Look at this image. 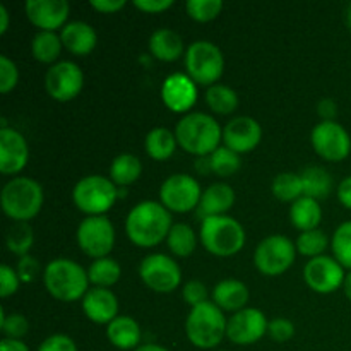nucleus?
<instances>
[{"mask_svg":"<svg viewBox=\"0 0 351 351\" xmlns=\"http://www.w3.org/2000/svg\"><path fill=\"white\" fill-rule=\"evenodd\" d=\"M267 335H269L271 339H274L276 343H285L288 339L293 338L295 335V326L293 322L288 321L285 317L273 319L267 326Z\"/></svg>","mask_w":351,"mask_h":351,"instance_id":"37998d69","label":"nucleus"},{"mask_svg":"<svg viewBox=\"0 0 351 351\" xmlns=\"http://www.w3.org/2000/svg\"><path fill=\"white\" fill-rule=\"evenodd\" d=\"M134 351H168V350L163 348V346H160V345H153V343H149V345L137 346Z\"/></svg>","mask_w":351,"mask_h":351,"instance_id":"4d7b16f0","label":"nucleus"},{"mask_svg":"<svg viewBox=\"0 0 351 351\" xmlns=\"http://www.w3.org/2000/svg\"><path fill=\"white\" fill-rule=\"evenodd\" d=\"M82 311L89 321L96 324H106L119 317V300L108 288H91L82 297Z\"/></svg>","mask_w":351,"mask_h":351,"instance_id":"412c9836","label":"nucleus"},{"mask_svg":"<svg viewBox=\"0 0 351 351\" xmlns=\"http://www.w3.org/2000/svg\"><path fill=\"white\" fill-rule=\"evenodd\" d=\"M29 160V149L24 136L10 127L0 129V171L12 175L23 170Z\"/></svg>","mask_w":351,"mask_h":351,"instance_id":"6ab92c4d","label":"nucleus"},{"mask_svg":"<svg viewBox=\"0 0 351 351\" xmlns=\"http://www.w3.org/2000/svg\"><path fill=\"white\" fill-rule=\"evenodd\" d=\"M206 101L215 113L228 115L239 106V95L225 84H213L206 91Z\"/></svg>","mask_w":351,"mask_h":351,"instance_id":"473e14b6","label":"nucleus"},{"mask_svg":"<svg viewBox=\"0 0 351 351\" xmlns=\"http://www.w3.org/2000/svg\"><path fill=\"white\" fill-rule=\"evenodd\" d=\"M40 271H41V266L40 263H38L36 257L27 254V256H23L19 259L16 273L17 276H19L21 283H33V281L40 276Z\"/></svg>","mask_w":351,"mask_h":351,"instance_id":"c03bdc74","label":"nucleus"},{"mask_svg":"<svg viewBox=\"0 0 351 351\" xmlns=\"http://www.w3.org/2000/svg\"><path fill=\"white\" fill-rule=\"evenodd\" d=\"M0 328L2 332L10 339H21L29 331V322L23 314H9L5 315L3 308L0 311Z\"/></svg>","mask_w":351,"mask_h":351,"instance_id":"a19ab883","label":"nucleus"},{"mask_svg":"<svg viewBox=\"0 0 351 351\" xmlns=\"http://www.w3.org/2000/svg\"><path fill=\"white\" fill-rule=\"evenodd\" d=\"M106 338L119 350H136L141 341V326L129 315H119L106 326Z\"/></svg>","mask_w":351,"mask_h":351,"instance_id":"b1692460","label":"nucleus"},{"mask_svg":"<svg viewBox=\"0 0 351 351\" xmlns=\"http://www.w3.org/2000/svg\"><path fill=\"white\" fill-rule=\"evenodd\" d=\"M9 27V10L3 3H0V34H3Z\"/></svg>","mask_w":351,"mask_h":351,"instance_id":"6e6d98bb","label":"nucleus"},{"mask_svg":"<svg viewBox=\"0 0 351 351\" xmlns=\"http://www.w3.org/2000/svg\"><path fill=\"white\" fill-rule=\"evenodd\" d=\"M24 10L31 23L40 31H55L64 27L69 17V3L65 0H27Z\"/></svg>","mask_w":351,"mask_h":351,"instance_id":"a211bd4d","label":"nucleus"},{"mask_svg":"<svg viewBox=\"0 0 351 351\" xmlns=\"http://www.w3.org/2000/svg\"><path fill=\"white\" fill-rule=\"evenodd\" d=\"M343 290H345V295L351 300V271L345 276V281H343Z\"/></svg>","mask_w":351,"mask_h":351,"instance_id":"13d9d810","label":"nucleus"},{"mask_svg":"<svg viewBox=\"0 0 351 351\" xmlns=\"http://www.w3.org/2000/svg\"><path fill=\"white\" fill-rule=\"evenodd\" d=\"M134 7L144 10V12H163L173 5V0H134Z\"/></svg>","mask_w":351,"mask_h":351,"instance_id":"09e8293b","label":"nucleus"},{"mask_svg":"<svg viewBox=\"0 0 351 351\" xmlns=\"http://www.w3.org/2000/svg\"><path fill=\"white\" fill-rule=\"evenodd\" d=\"M328 235L322 230H308V232H302L300 237L297 239V250L302 256L307 257H319L322 256L326 249H328Z\"/></svg>","mask_w":351,"mask_h":351,"instance_id":"58836bf2","label":"nucleus"},{"mask_svg":"<svg viewBox=\"0 0 351 351\" xmlns=\"http://www.w3.org/2000/svg\"><path fill=\"white\" fill-rule=\"evenodd\" d=\"M19 81L17 65L7 55H0V93H9Z\"/></svg>","mask_w":351,"mask_h":351,"instance_id":"79ce46f5","label":"nucleus"},{"mask_svg":"<svg viewBox=\"0 0 351 351\" xmlns=\"http://www.w3.org/2000/svg\"><path fill=\"white\" fill-rule=\"evenodd\" d=\"M199 235L206 250L219 257H230L240 252L245 243L243 226L226 215L202 218Z\"/></svg>","mask_w":351,"mask_h":351,"instance_id":"423d86ee","label":"nucleus"},{"mask_svg":"<svg viewBox=\"0 0 351 351\" xmlns=\"http://www.w3.org/2000/svg\"><path fill=\"white\" fill-rule=\"evenodd\" d=\"M209 158H211L213 173L219 175V177H230V175L237 173L242 167L240 154L228 149L226 146H219Z\"/></svg>","mask_w":351,"mask_h":351,"instance_id":"4c0bfd02","label":"nucleus"},{"mask_svg":"<svg viewBox=\"0 0 351 351\" xmlns=\"http://www.w3.org/2000/svg\"><path fill=\"white\" fill-rule=\"evenodd\" d=\"M139 276L147 288L158 293H171L182 281V271L171 257L151 254L139 264Z\"/></svg>","mask_w":351,"mask_h":351,"instance_id":"9b49d317","label":"nucleus"},{"mask_svg":"<svg viewBox=\"0 0 351 351\" xmlns=\"http://www.w3.org/2000/svg\"><path fill=\"white\" fill-rule=\"evenodd\" d=\"M221 9V0H187V3H185V10H187L189 16L199 23H206V21L218 17Z\"/></svg>","mask_w":351,"mask_h":351,"instance_id":"ea45409f","label":"nucleus"},{"mask_svg":"<svg viewBox=\"0 0 351 351\" xmlns=\"http://www.w3.org/2000/svg\"><path fill=\"white\" fill-rule=\"evenodd\" d=\"M267 322L264 312L259 308L247 307L235 312L226 324V336L235 345H254L264 335H267Z\"/></svg>","mask_w":351,"mask_h":351,"instance_id":"2eb2a0df","label":"nucleus"},{"mask_svg":"<svg viewBox=\"0 0 351 351\" xmlns=\"http://www.w3.org/2000/svg\"><path fill=\"white\" fill-rule=\"evenodd\" d=\"M297 256V245H293L288 237L271 235L266 237L254 252V264L264 276H280L291 264Z\"/></svg>","mask_w":351,"mask_h":351,"instance_id":"1a4fd4ad","label":"nucleus"},{"mask_svg":"<svg viewBox=\"0 0 351 351\" xmlns=\"http://www.w3.org/2000/svg\"><path fill=\"white\" fill-rule=\"evenodd\" d=\"M311 143L315 153L328 161H341L348 158L351 151V137L343 125L336 120L324 122L312 129Z\"/></svg>","mask_w":351,"mask_h":351,"instance_id":"ddd939ff","label":"nucleus"},{"mask_svg":"<svg viewBox=\"0 0 351 351\" xmlns=\"http://www.w3.org/2000/svg\"><path fill=\"white\" fill-rule=\"evenodd\" d=\"M62 50V40L55 31H38L31 41V51L38 62L51 64L58 58Z\"/></svg>","mask_w":351,"mask_h":351,"instance_id":"7c9ffc66","label":"nucleus"},{"mask_svg":"<svg viewBox=\"0 0 351 351\" xmlns=\"http://www.w3.org/2000/svg\"><path fill=\"white\" fill-rule=\"evenodd\" d=\"M317 113L322 117L324 122H332L338 115V105L332 98H324L319 101L317 105Z\"/></svg>","mask_w":351,"mask_h":351,"instance_id":"8fccbe9b","label":"nucleus"},{"mask_svg":"<svg viewBox=\"0 0 351 351\" xmlns=\"http://www.w3.org/2000/svg\"><path fill=\"white\" fill-rule=\"evenodd\" d=\"M3 213L14 221L34 218L43 206V189L29 177H17L7 182L0 194Z\"/></svg>","mask_w":351,"mask_h":351,"instance_id":"39448f33","label":"nucleus"},{"mask_svg":"<svg viewBox=\"0 0 351 351\" xmlns=\"http://www.w3.org/2000/svg\"><path fill=\"white\" fill-rule=\"evenodd\" d=\"M228 321L223 315V311L215 302L192 307L185 321V335L189 341L201 350H211L221 343L226 336Z\"/></svg>","mask_w":351,"mask_h":351,"instance_id":"20e7f679","label":"nucleus"},{"mask_svg":"<svg viewBox=\"0 0 351 351\" xmlns=\"http://www.w3.org/2000/svg\"><path fill=\"white\" fill-rule=\"evenodd\" d=\"M235 204V191L228 184H213L202 192L199 209L204 218L208 216H221Z\"/></svg>","mask_w":351,"mask_h":351,"instance_id":"393cba45","label":"nucleus"},{"mask_svg":"<svg viewBox=\"0 0 351 351\" xmlns=\"http://www.w3.org/2000/svg\"><path fill=\"white\" fill-rule=\"evenodd\" d=\"M338 199L345 208L351 209V175L343 178L341 184L338 185Z\"/></svg>","mask_w":351,"mask_h":351,"instance_id":"603ef678","label":"nucleus"},{"mask_svg":"<svg viewBox=\"0 0 351 351\" xmlns=\"http://www.w3.org/2000/svg\"><path fill=\"white\" fill-rule=\"evenodd\" d=\"M187 75L197 84H216L225 69V58L221 50L208 40H197L187 48L185 53Z\"/></svg>","mask_w":351,"mask_h":351,"instance_id":"6e6552de","label":"nucleus"},{"mask_svg":"<svg viewBox=\"0 0 351 351\" xmlns=\"http://www.w3.org/2000/svg\"><path fill=\"white\" fill-rule=\"evenodd\" d=\"M75 239L86 256L101 259L108 257L115 245V228L106 216H88L79 223Z\"/></svg>","mask_w":351,"mask_h":351,"instance_id":"9d476101","label":"nucleus"},{"mask_svg":"<svg viewBox=\"0 0 351 351\" xmlns=\"http://www.w3.org/2000/svg\"><path fill=\"white\" fill-rule=\"evenodd\" d=\"M304 184V195L315 199L328 197L332 189V177L328 170L321 167H307L300 173Z\"/></svg>","mask_w":351,"mask_h":351,"instance_id":"c85d7f7f","label":"nucleus"},{"mask_svg":"<svg viewBox=\"0 0 351 351\" xmlns=\"http://www.w3.org/2000/svg\"><path fill=\"white\" fill-rule=\"evenodd\" d=\"M149 50L158 60H177L184 53V41L177 31L170 27H160L149 36Z\"/></svg>","mask_w":351,"mask_h":351,"instance_id":"a878e982","label":"nucleus"},{"mask_svg":"<svg viewBox=\"0 0 351 351\" xmlns=\"http://www.w3.org/2000/svg\"><path fill=\"white\" fill-rule=\"evenodd\" d=\"M84 75L77 64L62 60L51 65L45 75V88L48 95L57 101H71L81 93Z\"/></svg>","mask_w":351,"mask_h":351,"instance_id":"4468645a","label":"nucleus"},{"mask_svg":"<svg viewBox=\"0 0 351 351\" xmlns=\"http://www.w3.org/2000/svg\"><path fill=\"white\" fill-rule=\"evenodd\" d=\"M161 98L171 112H187L197 99V86L187 74L175 72L165 79Z\"/></svg>","mask_w":351,"mask_h":351,"instance_id":"aec40b11","label":"nucleus"},{"mask_svg":"<svg viewBox=\"0 0 351 351\" xmlns=\"http://www.w3.org/2000/svg\"><path fill=\"white\" fill-rule=\"evenodd\" d=\"M346 23H348V27L351 29V3L348 5V9H346Z\"/></svg>","mask_w":351,"mask_h":351,"instance_id":"bf43d9fd","label":"nucleus"},{"mask_svg":"<svg viewBox=\"0 0 351 351\" xmlns=\"http://www.w3.org/2000/svg\"><path fill=\"white\" fill-rule=\"evenodd\" d=\"M0 351H29V348L21 339L3 338L0 341Z\"/></svg>","mask_w":351,"mask_h":351,"instance_id":"864d4df0","label":"nucleus"},{"mask_svg":"<svg viewBox=\"0 0 351 351\" xmlns=\"http://www.w3.org/2000/svg\"><path fill=\"white\" fill-rule=\"evenodd\" d=\"M38 351H77L74 339L65 335H53L48 336L40 345Z\"/></svg>","mask_w":351,"mask_h":351,"instance_id":"de8ad7c7","label":"nucleus"},{"mask_svg":"<svg viewBox=\"0 0 351 351\" xmlns=\"http://www.w3.org/2000/svg\"><path fill=\"white\" fill-rule=\"evenodd\" d=\"M120 274H122V267L112 257L95 259L88 269L89 281L99 288H108L115 285L120 280Z\"/></svg>","mask_w":351,"mask_h":351,"instance_id":"2f4dec72","label":"nucleus"},{"mask_svg":"<svg viewBox=\"0 0 351 351\" xmlns=\"http://www.w3.org/2000/svg\"><path fill=\"white\" fill-rule=\"evenodd\" d=\"M290 219L295 228H298L300 232L315 230L322 219V209L315 199L302 195L291 204Z\"/></svg>","mask_w":351,"mask_h":351,"instance_id":"bb28decb","label":"nucleus"},{"mask_svg":"<svg viewBox=\"0 0 351 351\" xmlns=\"http://www.w3.org/2000/svg\"><path fill=\"white\" fill-rule=\"evenodd\" d=\"M144 147H146V153L149 154L153 160H168V158L175 153L177 137H175V134H171L170 130L165 129V127H156V129L147 132L146 141H144Z\"/></svg>","mask_w":351,"mask_h":351,"instance_id":"c756f323","label":"nucleus"},{"mask_svg":"<svg viewBox=\"0 0 351 351\" xmlns=\"http://www.w3.org/2000/svg\"><path fill=\"white\" fill-rule=\"evenodd\" d=\"M263 139L261 123L252 117H235L223 129V141L228 149L243 154L257 147Z\"/></svg>","mask_w":351,"mask_h":351,"instance_id":"f3484780","label":"nucleus"},{"mask_svg":"<svg viewBox=\"0 0 351 351\" xmlns=\"http://www.w3.org/2000/svg\"><path fill=\"white\" fill-rule=\"evenodd\" d=\"M213 302L221 311L239 312L249 302V288L239 280H223L213 290Z\"/></svg>","mask_w":351,"mask_h":351,"instance_id":"5701e85b","label":"nucleus"},{"mask_svg":"<svg viewBox=\"0 0 351 351\" xmlns=\"http://www.w3.org/2000/svg\"><path fill=\"white\" fill-rule=\"evenodd\" d=\"M62 45L74 55H88L96 47V31L84 21H71L62 27Z\"/></svg>","mask_w":351,"mask_h":351,"instance_id":"4be33fe9","label":"nucleus"},{"mask_svg":"<svg viewBox=\"0 0 351 351\" xmlns=\"http://www.w3.org/2000/svg\"><path fill=\"white\" fill-rule=\"evenodd\" d=\"M143 165L139 158L130 153L119 154L110 165V178L117 187H127L141 177Z\"/></svg>","mask_w":351,"mask_h":351,"instance_id":"cd10ccee","label":"nucleus"},{"mask_svg":"<svg viewBox=\"0 0 351 351\" xmlns=\"http://www.w3.org/2000/svg\"><path fill=\"white\" fill-rule=\"evenodd\" d=\"M202 197L201 185L195 178L187 173H175L168 177L161 184L160 199L161 204L168 211L187 213L192 211L195 206H199Z\"/></svg>","mask_w":351,"mask_h":351,"instance_id":"f8f14e48","label":"nucleus"},{"mask_svg":"<svg viewBox=\"0 0 351 351\" xmlns=\"http://www.w3.org/2000/svg\"><path fill=\"white\" fill-rule=\"evenodd\" d=\"M19 276H17L16 271L12 267H9L7 264L0 266V295L3 298L10 297V295L16 293L19 290Z\"/></svg>","mask_w":351,"mask_h":351,"instance_id":"49530a36","label":"nucleus"},{"mask_svg":"<svg viewBox=\"0 0 351 351\" xmlns=\"http://www.w3.org/2000/svg\"><path fill=\"white\" fill-rule=\"evenodd\" d=\"M182 297L187 302L191 307H197V305L208 302V290H206V285L199 280L189 281L187 285L182 290Z\"/></svg>","mask_w":351,"mask_h":351,"instance_id":"a18cd8bd","label":"nucleus"},{"mask_svg":"<svg viewBox=\"0 0 351 351\" xmlns=\"http://www.w3.org/2000/svg\"><path fill=\"white\" fill-rule=\"evenodd\" d=\"M43 283L48 293L57 300L75 302L88 293L89 276L75 261L58 257L45 267Z\"/></svg>","mask_w":351,"mask_h":351,"instance_id":"7ed1b4c3","label":"nucleus"},{"mask_svg":"<svg viewBox=\"0 0 351 351\" xmlns=\"http://www.w3.org/2000/svg\"><path fill=\"white\" fill-rule=\"evenodd\" d=\"M346 274L343 266L329 256L312 257L304 267V280L308 287L317 293H332L343 287Z\"/></svg>","mask_w":351,"mask_h":351,"instance_id":"dca6fc26","label":"nucleus"},{"mask_svg":"<svg viewBox=\"0 0 351 351\" xmlns=\"http://www.w3.org/2000/svg\"><path fill=\"white\" fill-rule=\"evenodd\" d=\"M171 226L170 211L156 201L139 202L130 209L125 219V232L130 242L144 249L163 242Z\"/></svg>","mask_w":351,"mask_h":351,"instance_id":"f257e3e1","label":"nucleus"},{"mask_svg":"<svg viewBox=\"0 0 351 351\" xmlns=\"http://www.w3.org/2000/svg\"><path fill=\"white\" fill-rule=\"evenodd\" d=\"M274 197L280 201H291L295 202L304 195V184H302V177L298 173H291V171H283V173L276 175L271 185Z\"/></svg>","mask_w":351,"mask_h":351,"instance_id":"c9c22d12","label":"nucleus"},{"mask_svg":"<svg viewBox=\"0 0 351 351\" xmlns=\"http://www.w3.org/2000/svg\"><path fill=\"white\" fill-rule=\"evenodd\" d=\"M72 199L79 211L89 216H103L119 199V187L103 175L82 177L72 191Z\"/></svg>","mask_w":351,"mask_h":351,"instance_id":"0eeeda50","label":"nucleus"},{"mask_svg":"<svg viewBox=\"0 0 351 351\" xmlns=\"http://www.w3.org/2000/svg\"><path fill=\"white\" fill-rule=\"evenodd\" d=\"M195 168H197V171L201 175L204 173H209V171H213L211 168V158L209 156H199L197 161H195Z\"/></svg>","mask_w":351,"mask_h":351,"instance_id":"5fc2aeb1","label":"nucleus"},{"mask_svg":"<svg viewBox=\"0 0 351 351\" xmlns=\"http://www.w3.org/2000/svg\"><path fill=\"white\" fill-rule=\"evenodd\" d=\"M175 137L182 149L195 156H211L219 147L223 130L211 115L201 112L187 113L175 129Z\"/></svg>","mask_w":351,"mask_h":351,"instance_id":"f03ea898","label":"nucleus"},{"mask_svg":"<svg viewBox=\"0 0 351 351\" xmlns=\"http://www.w3.org/2000/svg\"><path fill=\"white\" fill-rule=\"evenodd\" d=\"M335 259L351 271V221H345L336 228L331 240Z\"/></svg>","mask_w":351,"mask_h":351,"instance_id":"e433bc0d","label":"nucleus"},{"mask_svg":"<svg viewBox=\"0 0 351 351\" xmlns=\"http://www.w3.org/2000/svg\"><path fill=\"white\" fill-rule=\"evenodd\" d=\"M167 242L175 256L187 257L195 250L197 239H195L192 226H189L187 223H177V225L171 226L170 233L167 237Z\"/></svg>","mask_w":351,"mask_h":351,"instance_id":"72a5a7b5","label":"nucleus"},{"mask_svg":"<svg viewBox=\"0 0 351 351\" xmlns=\"http://www.w3.org/2000/svg\"><path fill=\"white\" fill-rule=\"evenodd\" d=\"M89 3H91L93 9L99 10V12L112 14L122 9L125 5V0H91Z\"/></svg>","mask_w":351,"mask_h":351,"instance_id":"3c124183","label":"nucleus"},{"mask_svg":"<svg viewBox=\"0 0 351 351\" xmlns=\"http://www.w3.org/2000/svg\"><path fill=\"white\" fill-rule=\"evenodd\" d=\"M34 242V233L31 228L29 223L26 221H14V225H10V228L7 230L5 235V243L7 249L12 254L17 256H27L29 249L33 247Z\"/></svg>","mask_w":351,"mask_h":351,"instance_id":"f704fd0d","label":"nucleus"}]
</instances>
